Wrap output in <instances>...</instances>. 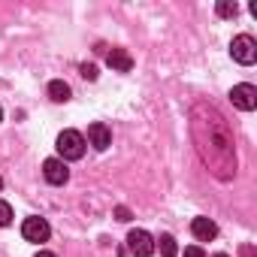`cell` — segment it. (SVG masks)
I'll return each instance as SVG.
<instances>
[{"instance_id":"6da1fadb","label":"cell","mask_w":257,"mask_h":257,"mask_svg":"<svg viewBox=\"0 0 257 257\" xmlns=\"http://www.w3.org/2000/svg\"><path fill=\"white\" fill-rule=\"evenodd\" d=\"M191 137L197 143V155L209 167L212 176L230 182L236 176V146L227 118L212 103H194L191 109Z\"/></svg>"},{"instance_id":"7a4b0ae2","label":"cell","mask_w":257,"mask_h":257,"mask_svg":"<svg viewBox=\"0 0 257 257\" xmlns=\"http://www.w3.org/2000/svg\"><path fill=\"white\" fill-rule=\"evenodd\" d=\"M58 155H61L64 164L85 158V137L79 131H61V137H58Z\"/></svg>"},{"instance_id":"3957f363","label":"cell","mask_w":257,"mask_h":257,"mask_svg":"<svg viewBox=\"0 0 257 257\" xmlns=\"http://www.w3.org/2000/svg\"><path fill=\"white\" fill-rule=\"evenodd\" d=\"M230 55H233L236 64L251 67V64L257 61V43H254V37H248V34L233 37V43H230Z\"/></svg>"},{"instance_id":"277c9868","label":"cell","mask_w":257,"mask_h":257,"mask_svg":"<svg viewBox=\"0 0 257 257\" xmlns=\"http://www.w3.org/2000/svg\"><path fill=\"white\" fill-rule=\"evenodd\" d=\"M127 248L134 257H152L155 254V236L149 230H131L127 233Z\"/></svg>"},{"instance_id":"5b68a950","label":"cell","mask_w":257,"mask_h":257,"mask_svg":"<svg viewBox=\"0 0 257 257\" xmlns=\"http://www.w3.org/2000/svg\"><path fill=\"white\" fill-rule=\"evenodd\" d=\"M230 100H233V106H236V109H242V112H254V109H257V88H254V85H248V82L233 85Z\"/></svg>"},{"instance_id":"8992f818","label":"cell","mask_w":257,"mask_h":257,"mask_svg":"<svg viewBox=\"0 0 257 257\" xmlns=\"http://www.w3.org/2000/svg\"><path fill=\"white\" fill-rule=\"evenodd\" d=\"M22 236H25L28 242H46V239L52 236V227H49L46 218L31 215V218H25V224H22Z\"/></svg>"},{"instance_id":"52a82bcc","label":"cell","mask_w":257,"mask_h":257,"mask_svg":"<svg viewBox=\"0 0 257 257\" xmlns=\"http://www.w3.org/2000/svg\"><path fill=\"white\" fill-rule=\"evenodd\" d=\"M43 176H46L49 185H67L70 170H67V164H64L61 158H49V161L43 164Z\"/></svg>"},{"instance_id":"ba28073f","label":"cell","mask_w":257,"mask_h":257,"mask_svg":"<svg viewBox=\"0 0 257 257\" xmlns=\"http://www.w3.org/2000/svg\"><path fill=\"white\" fill-rule=\"evenodd\" d=\"M88 143H91L97 152H106V149L112 146V131H109L103 121H94V124H88Z\"/></svg>"},{"instance_id":"9c48e42d","label":"cell","mask_w":257,"mask_h":257,"mask_svg":"<svg viewBox=\"0 0 257 257\" xmlns=\"http://www.w3.org/2000/svg\"><path fill=\"white\" fill-rule=\"evenodd\" d=\"M191 233H194L200 242H212V239L218 236V224H215L212 218H203V215H200V218L191 221Z\"/></svg>"},{"instance_id":"30bf717a","label":"cell","mask_w":257,"mask_h":257,"mask_svg":"<svg viewBox=\"0 0 257 257\" xmlns=\"http://www.w3.org/2000/svg\"><path fill=\"white\" fill-rule=\"evenodd\" d=\"M106 64L112 70H118V73H131L134 70V58H131V52H127V49H109Z\"/></svg>"},{"instance_id":"8fae6325","label":"cell","mask_w":257,"mask_h":257,"mask_svg":"<svg viewBox=\"0 0 257 257\" xmlns=\"http://www.w3.org/2000/svg\"><path fill=\"white\" fill-rule=\"evenodd\" d=\"M70 85L64 82V79H55V82H49V97L55 100V103H67L70 100Z\"/></svg>"},{"instance_id":"7c38bea8","label":"cell","mask_w":257,"mask_h":257,"mask_svg":"<svg viewBox=\"0 0 257 257\" xmlns=\"http://www.w3.org/2000/svg\"><path fill=\"white\" fill-rule=\"evenodd\" d=\"M158 242H161V254H164V257H176V254H179V245H176V239H173L170 233H161Z\"/></svg>"},{"instance_id":"4fadbf2b","label":"cell","mask_w":257,"mask_h":257,"mask_svg":"<svg viewBox=\"0 0 257 257\" xmlns=\"http://www.w3.org/2000/svg\"><path fill=\"white\" fill-rule=\"evenodd\" d=\"M236 13H239V7L230 4V0H221V4H218V16L221 19H236Z\"/></svg>"},{"instance_id":"5bb4252c","label":"cell","mask_w":257,"mask_h":257,"mask_svg":"<svg viewBox=\"0 0 257 257\" xmlns=\"http://www.w3.org/2000/svg\"><path fill=\"white\" fill-rule=\"evenodd\" d=\"M13 224V206L7 200H0V227H10Z\"/></svg>"},{"instance_id":"9a60e30c","label":"cell","mask_w":257,"mask_h":257,"mask_svg":"<svg viewBox=\"0 0 257 257\" xmlns=\"http://www.w3.org/2000/svg\"><path fill=\"white\" fill-rule=\"evenodd\" d=\"M82 76L94 82V79H97V67H94V64H82Z\"/></svg>"},{"instance_id":"2e32d148","label":"cell","mask_w":257,"mask_h":257,"mask_svg":"<svg viewBox=\"0 0 257 257\" xmlns=\"http://www.w3.org/2000/svg\"><path fill=\"white\" fill-rule=\"evenodd\" d=\"M185 257H206V251H203L200 245H188V248H185Z\"/></svg>"},{"instance_id":"e0dca14e","label":"cell","mask_w":257,"mask_h":257,"mask_svg":"<svg viewBox=\"0 0 257 257\" xmlns=\"http://www.w3.org/2000/svg\"><path fill=\"white\" fill-rule=\"evenodd\" d=\"M115 218H118V221H131V209H127V206H118V209H115Z\"/></svg>"},{"instance_id":"ac0fdd59","label":"cell","mask_w":257,"mask_h":257,"mask_svg":"<svg viewBox=\"0 0 257 257\" xmlns=\"http://www.w3.org/2000/svg\"><path fill=\"white\" fill-rule=\"evenodd\" d=\"M37 257H58V254H52V251H37Z\"/></svg>"},{"instance_id":"d6986e66","label":"cell","mask_w":257,"mask_h":257,"mask_svg":"<svg viewBox=\"0 0 257 257\" xmlns=\"http://www.w3.org/2000/svg\"><path fill=\"white\" fill-rule=\"evenodd\" d=\"M0 121H4V106H0Z\"/></svg>"},{"instance_id":"ffe728a7","label":"cell","mask_w":257,"mask_h":257,"mask_svg":"<svg viewBox=\"0 0 257 257\" xmlns=\"http://www.w3.org/2000/svg\"><path fill=\"white\" fill-rule=\"evenodd\" d=\"M215 257H230V254H215Z\"/></svg>"},{"instance_id":"44dd1931","label":"cell","mask_w":257,"mask_h":257,"mask_svg":"<svg viewBox=\"0 0 257 257\" xmlns=\"http://www.w3.org/2000/svg\"><path fill=\"white\" fill-rule=\"evenodd\" d=\"M0 188H4V179H0Z\"/></svg>"}]
</instances>
